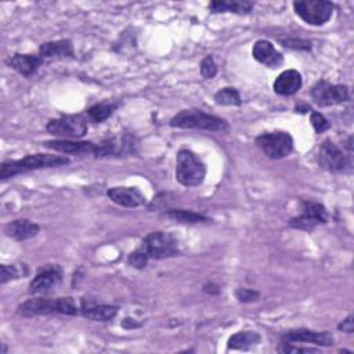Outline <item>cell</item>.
I'll return each instance as SVG.
<instances>
[{
  "label": "cell",
  "instance_id": "obj_1",
  "mask_svg": "<svg viewBox=\"0 0 354 354\" xmlns=\"http://www.w3.org/2000/svg\"><path fill=\"white\" fill-rule=\"evenodd\" d=\"M178 254V242L171 234L163 231H153L144 236L140 246L130 253L127 264L134 268H144L147 267L149 260H162Z\"/></svg>",
  "mask_w": 354,
  "mask_h": 354
},
{
  "label": "cell",
  "instance_id": "obj_2",
  "mask_svg": "<svg viewBox=\"0 0 354 354\" xmlns=\"http://www.w3.org/2000/svg\"><path fill=\"white\" fill-rule=\"evenodd\" d=\"M68 163H69V158L62 155H53V153L26 155L22 159L3 160L0 165V178L6 180L21 173L48 169V167H58Z\"/></svg>",
  "mask_w": 354,
  "mask_h": 354
},
{
  "label": "cell",
  "instance_id": "obj_3",
  "mask_svg": "<svg viewBox=\"0 0 354 354\" xmlns=\"http://www.w3.org/2000/svg\"><path fill=\"white\" fill-rule=\"evenodd\" d=\"M169 124L177 129L205 130V131H217V133H228L231 129L230 123L225 119L206 113L195 108L180 111L170 119Z\"/></svg>",
  "mask_w": 354,
  "mask_h": 354
},
{
  "label": "cell",
  "instance_id": "obj_4",
  "mask_svg": "<svg viewBox=\"0 0 354 354\" xmlns=\"http://www.w3.org/2000/svg\"><path fill=\"white\" fill-rule=\"evenodd\" d=\"M17 313L22 317L50 315V314L76 315L79 310L72 297H58V299L33 297L21 303L17 308Z\"/></svg>",
  "mask_w": 354,
  "mask_h": 354
},
{
  "label": "cell",
  "instance_id": "obj_5",
  "mask_svg": "<svg viewBox=\"0 0 354 354\" xmlns=\"http://www.w3.org/2000/svg\"><path fill=\"white\" fill-rule=\"evenodd\" d=\"M206 177V166L191 149H180L176 156V178L184 187H196Z\"/></svg>",
  "mask_w": 354,
  "mask_h": 354
},
{
  "label": "cell",
  "instance_id": "obj_6",
  "mask_svg": "<svg viewBox=\"0 0 354 354\" xmlns=\"http://www.w3.org/2000/svg\"><path fill=\"white\" fill-rule=\"evenodd\" d=\"M293 8L306 24L321 26L330 19L335 6L326 0H299L293 1Z\"/></svg>",
  "mask_w": 354,
  "mask_h": 354
},
{
  "label": "cell",
  "instance_id": "obj_7",
  "mask_svg": "<svg viewBox=\"0 0 354 354\" xmlns=\"http://www.w3.org/2000/svg\"><path fill=\"white\" fill-rule=\"evenodd\" d=\"M256 145L263 153L271 159H282L293 151V138L286 131H270L263 133L254 140Z\"/></svg>",
  "mask_w": 354,
  "mask_h": 354
},
{
  "label": "cell",
  "instance_id": "obj_8",
  "mask_svg": "<svg viewBox=\"0 0 354 354\" xmlns=\"http://www.w3.org/2000/svg\"><path fill=\"white\" fill-rule=\"evenodd\" d=\"M46 130L64 140L82 138L87 133V119L83 115H62L57 119L48 120Z\"/></svg>",
  "mask_w": 354,
  "mask_h": 354
},
{
  "label": "cell",
  "instance_id": "obj_9",
  "mask_svg": "<svg viewBox=\"0 0 354 354\" xmlns=\"http://www.w3.org/2000/svg\"><path fill=\"white\" fill-rule=\"evenodd\" d=\"M311 98L318 106H332L348 100V88L344 84H332L325 79L318 80L311 91Z\"/></svg>",
  "mask_w": 354,
  "mask_h": 354
},
{
  "label": "cell",
  "instance_id": "obj_10",
  "mask_svg": "<svg viewBox=\"0 0 354 354\" xmlns=\"http://www.w3.org/2000/svg\"><path fill=\"white\" fill-rule=\"evenodd\" d=\"M318 163L322 169L332 173H344L351 167L348 156H346L343 151L328 138L319 145Z\"/></svg>",
  "mask_w": 354,
  "mask_h": 354
},
{
  "label": "cell",
  "instance_id": "obj_11",
  "mask_svg": "<svg viewBox=\"0 0 354 354\" xmlns=\"http://www.w3.org/2000/svg\"><path fill=\"white\" fill-rule=\"evenodd\" d=\"M62 283V268L58 264L41 267L29 283V295H47Z\"/></svg>",
  "mask_w": 354,
  "mask_h": 354
},
{
  "label": "cell",
  "instance_id": "obj_12",
  "mask_svg": "<svg viewBox=\"0 0 354 354\" xmlns=\"http://www.w3.org/2000/svg\"><path fill=\"white\" fill-rule=\"evenodd\" d=\"M281 340L289 342V343L304 342V343H313L317 346H332L335 342V337L328 330L317 332V330H310L306 328H299V329H290V330L282 333Z\"/></svg>",
  "mask_w": 354,
  "mask_h": 354
},
{
  "label": "cell",
  "instance_id": "obj_13",
  "mask_svg": "<svg viewBox=\"0 0 354 354\" xmlns=\"http://www.w3.org/2000/svg\"><path fill=\"white\" fill-rule=\"evenodd\" d=\"M106 195L113 203L123 207H138L145 203V195L136 187H112Z\"/></svg>",
  "mask_w": 354,
  "mask_h": 354
},
{
  "label": "cell",
  "instance_id": "obj_14",
  "mask_svg": "<svg viewBox=\"0 0 354 354\" xmlns=\"http://www.w3.org/2000/svg\"><path fill=\"white\" fill-rule=\"evenodd\" d=\"M6 64L11 69L18 72L19 75H22L25 77H32L33 75H36V72L39 71V68L44 62L39 57V54H19V53H15V54L10 55L6 59Z\"/></svg>",
  "mask_w": 354,
  "mask_h": 354
},
{
  "label": "cell",
  "instance_id": "obj_15",
  "mask_svg": "<svg viewBox=\"0 0 354 354\" xmlns=\"http://www.w3.org/2000/svg\"><path fill=\"white\" fill-rule=\"evenodd\" d=\"M119 307L111 304H100L94 299H82V315L97 322H108L118 314Z\"/></svg>",
  "mask_w": 354,
  "mask_h": 354
},
{
  "label": "cell",
  "instance_id": "obj_16",
  "mask_svg": "<svg viewBox=\"0 0 354 354\" xmlns=\"http://www.w3.org/2000/svg\"><path fill=\"white\" fill-rule=\"evenodd\" d=\"M43 147L53 149L61 153H72V155H95L97 144L91 141H71V140H53L44 141Z\"/></svg>",
  "mask_w": 354,
  "mask_h": 354
},
{
  "label": "cell",
  "instance_id": "obj_17",
  "mask_svg": "<svg viewBox=\"0 0 354 354\" xmlns=\"http://www.w3.org/2000/svg\"><path fill=\"white\" fill-rule=\"evenodd\" d=\"M252 54L257 62L268 68L279 66L283 62V55L279 51H277L274 44L268 40H257L253 44Z\"/></svg>",
  "mask_w": 354,
  "mask_h": 354
},
{
  "label": "cell",
  "instance_id": "obj_18",
  "mask_svg": "<svg viewBox=\"0 0 354 354\" xmlns=\"http://www.w3.org/2000/svg\"><path fill=\"white\" fill-rule=\"evenodd\" d=\"M303 86V79L300 72L296 69H286L278 75V77L274 80L272 88L279 95H293L296 94Z\"/></svg>",
  "mask_w": 354,
  "mask_h": 354
},
{
  "label": "cell",
  "instance_id": "obj_19",
  "mask_svg": "<svg viewBox=\"0 0 354 354\" xmlns=\"http://www.w3.org/2000/svg\"><path fill=\"white\" fill-rule=\"evenodd\" d=\"M40 231L39 224L28 220V218H17L11 223H8L4 227V234L18 242H24L28 241L33 236H36Z\"/></svg>",
  "mask_w": 354,
  "mask_h": 354
},
{
  "label": "cell",
  "instance_id": "obj_20",
  "mask_svg": "<svg viewBox=\"0 0 354 354\" xmlns=\"http://www.w3.org/2000/svg\"><path fill=\"white\" fill-rule=\"evenodd\" d=\"M73 54H75L73 44L71 40H66V39L47 41L39 47V57L43 59V62L58 59V58L73 57Z\"/></svg>",
  "mask_w": 354,
  "mask_h": 354
},
{
  "label": "cell",
  "instance_id": "obj_21",
  "mask_svg": "<svg viewBox=\"0 0 354 354\" xmlns=\"http://www.w3.org/2000/svg\"><path fill=\"white\" fill-rule=\"evenodd\" d=\"M253 8L252 1L246 0H216L209 4L210 12H234V14H248Z\"/></svg>",
  "mask_w": 354,
  "mask_h": 354
},
{
  "label": "cell",
  "instance_id": "obj_22",
  "mask_svg": "<svg viewBox=\"0 0 354 354\" xmlns=\"http://www.w3.org/2000/svg\"><path fill=\"white\" fill-rule=\"evenodd\" d=\"M260 342V335L254 330H241L228 339L230 350H248Z\"/></svg>",
  "mask_w": 354,
  "mask_h": 354
},
{
  "label": "cell",
  "instance_id": "obj_23",
  "mask_svg": "<svg viewBox=\"0 0 354 354\" xmlns=\"http://www.w3.org/2000/svg\"><path fill=\"white\" fill-rule=\"evenodd\" d=\"M163 216L167 218H171L178 223H187V224H196V223H206L209 221V217H206L202 213L187 210V209H169L163 212Z\"/></svg>",
  "mask_w": 354,
  "mask_h": 354
},
{
  "label": "cell",
  "instance_id": "obj_24",
  "mask_svg": "<svg viewBox=\"0 0 354 354\" xmlns=\"http://www.w3.org/2000/svg\"><path fill=\"white\" fill-rule=\"evenodd\" d=\"M119 106V104H111V102H98L91 105L86 113H87V119L93 123H101L104 120H106L113 111Z\"/></svg>",
  "mask_w": 354,
  "mask_h": 354
},
{
  "label": "cell",
  "instance_id": "obj_25",
  "mask_svg": "<svg viewBox=\"0 0 354 354\" xmlns=\"http://www.w3.org/2000/svg\"><path fill=\"white\" fill-rule=\"evenodd\" d=\"M213 98H214V102L218 105L238 106L242 104L241 94L235 87H224V88L218 90Z\"/></svg>",
  "mask_w": 354,
  "mask_h": 354
},
{
  "label": "cell",
  "instance_id": "obj_26",
  "mask_svg": "<svg viewBox=\"0 0 354 354\" xmlns=\"http://www.w3.org/2000/svg\"><path fill=\"white\" fill-rule=\"evenodd\" d=\"M28 274L25 264H1L0 266V282L4 285L8 281L21 278Z\"/></svg>",
  "mask_w": 354,
  "mask_h": 354
},
{
  "label": "cell",
  "instance_id": "obj_27",
  "mask_svg": "<svg viewBox=\"0 0 354 354\" xmlns=\"http://www.w3.org/2000/svg\"><path fill=\"white\" fill-rule=\"evenodd\" d=\"M301 205H303V213H307V214L315 217L317 220L321 221V224L328 223V218H329L328 210L322 203L313 201V199H306L301 202Z\"/></svg>",
  "mask_w": 354,
  "mask_h": 354
},
{
  "label": "cell",
  "instance_id": "obj_28",
  "mask_svg": "<svg viewBox=\"0 0 354 354\" xmlns=\"http://www.w3.org/2000/svg\"><path fill=\"white\" fill-rule=\"evenodd\" d=\"M321 221L317 220L315 217L307 214V213H301L300 216L292 217L289 221V225L297 230H303V231H313L317 225H319Z\"/></svg>",
  "mask_w": 354,
  "mask_h": 354
},
{
  "label": "cell",
  "instance_id": "obj_29",
  "mask_svg": "<svg viewBox=\"0 0 354 354\" xmlns=\"http://www.w3.org/2000/svg\"><path fill=\"white\" fill-rule=\"evenodd\" d=\"M279 43L283 47L293 48V50H303V51H310L311 50V41L306 39H297V37H288V39H281Z\"/></svg>",
  "mask_w": 354,
  "mask_h": 354
},
{
  "label": "cell",
  "instance_id": "obj_30",
  "mask_svg": "<svg viewBox=\"0 0 354 354\" xmlns=\"http://www.w3.org/2000/svg\"><path fill=\"white\" fill-rule=\"evenodd\" d=\"M217 73V65L212 55H206L201 62V75L205 79H213Z\"/></svg>",
  "mask_w": 354,
  "mask_h": 354
},
{
  "label": "cell",
  "instance_id": "obj_31",
  "mask_svg": "<svg viewBox=\"0 0 354 354\" xmlns=\"http://www.w3.org/2000/svg\"><path fill=\"white\" fill-rule=\"evenodd\" d=\"M310 122H311V126L314 127L315 133H324V131L329 130V127H330L329 120H328L322 113L315 112V111H313V112H311Z\"/></svg>",
  "mask_w": 354,
  "mask_h": 354
},
{
  "label": "cell",
  "instance_id": "obj_32",
  "mask_svg": "<svg viewBox=\"0 0 354 354\" xmlns=\"http://www.w3.org/2000/svg\"><path fill=\"white\" fill-rule=\"evenodd\" d=\"M235 297L238 299L239 303H253L256 300H259L260 293L254 289H249V288H238L235 290Z\"/></svg>",
  "mask_w": 354,
  "mask_h": 354
},
{
  "label": "cell",
  "instance_id": "obj_33",
  "mask_svg": "<svg viewBox=\"0 0 354 354\" xmlns=\"http://www.w3.org/2000/svg\"><path fill=\"white\" fill-rule=\"evenodd\" d=\"M283 354H290V353H319L318 348L314 347H301V346H293L289 342H282V344L278 348Z\"/></svg>",
  "mask_w": 354,
  "mask_h": 354
},
{
  "label": "cell",
  "instance_id": "obj_34",
  "mask_svg": "<svg viewBox=\"0 0 354 354\" xmlns=\"http://www.w3.org/2000/svg\"><path fill=\"white\" fill-rule=\"evenodd\" d=\"M353 319H354V317H353V314H350L343 322H340L337 325V329L343 330L346 333H353L354 332V321Z\"/></svg>",
  "mask_w": 354,
  "mask_h": 354
},
{
  "label": "cell",
  "instance_id": "obj_35",
  "mask_svg": "<svg viewBox=\"0 0 354 354\" xmlns=\"http://www.w3.org/2000/svg\"><path fill=\"white\" fill-rule=\"evenodd\" d=\"M203 292H206L209 295H218L221 292V288L213 282H207L203 285Z\"/></svg>",
  "mask_w": 354,
  "mask_h": 354
},
{
  "label": "cell",
  "instance_id": "obj_36",
  "mask_svg": "<svg viewBox=\"0 0 354 354\" xmlns=\"http://www.w3.org/2000/svg\"><path fill=\"white\" fill-rule=\"evenodd\" d=\"M122 326L123 328H127V329H131V328H138L140 324L136 322V319H131V318H124L122 321Z\"/></svg>",
  "mask_w": 354,
  "mask_h": 354
}]
</instances>
